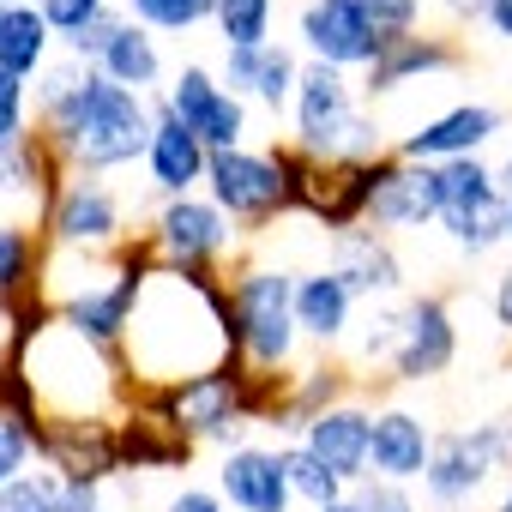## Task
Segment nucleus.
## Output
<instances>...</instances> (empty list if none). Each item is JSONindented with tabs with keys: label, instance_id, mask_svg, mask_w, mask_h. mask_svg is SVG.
I'll use <instances>...</instances> for the list:
<instances>
[{
	"label": "nucleus",
	"instance_id": "nucleus-23",
	"mask_svg": "<svg viewBox=\"0 0 512 512\" xmlns=\"http://www.w3.org/2000/svg\"><path fill=\"white\" fill-rule=\"evenodd\" d=\"M458 67H464V49L452 37L410 31V37H392L386 55L362 73V97H392L404 85H422V79H440V73H458Z\"/></svg>",
	"mask_w": 512,
	"mask_h": 512
},
{
	"label": "nucleus",
	"instance_id": "nucleus-10",
	"mask_svg": "<svg viewBox=\"0 0 512 512\" xmlns=\"http://www.w3.org/2000/svg\"><path fill=\"white\" fill-rule=\"evenodd\" d=\"M43 241L73 247V253H115L121 241H133L121 193L109 181H97V175H73L61 187V199L49 205V217H43Z\"/></svg>",
	"mask_w": 512,
	"mask_h": 512
},
{
	"label": "nucleus",
	"instance_id": "nucleus-46",
	"mask_svg": "<svg viewBox=\"0 0 512 512\" xmlns=\"http://www.w3.org/2000/svg\"><path fill=\"white\" fill-rule=\"evenodd\" d=\"M488 428H494V440H500V464L512 470V410H500V416H494Z\"/></svg>",
	"mask_w": 512,
	"mask_h": 512
},
{
	"label": "nucleus",
	"instance_id": "nucleus-15",
	"mask_svg": "<svg viewBox=\"0 0 512 512\" xmlns=\"http://www.w3.org/2000/svg\"><path fill=\"white\" fill-rule=\"evenodd\" d=\"M458 362V320L446 296H404V326H398V350H392V380L398 386H422L440 380Z\"/></svg>",
	"mask_w": 512,
	"mask_h": 512
},
{
	"label": "nucleus",
	"instance_id": "nucleus-40",
	"mask_svg": "<svg viewBox=\"0 0 512 512\" xmlns=\"http://www.w3.org/2000/svg\"><path fill=\"white\" fill-rule=\"evenodd\" d=\"M350 500H356L362 512H422L416 488H404V482H380V476L356 482V488H350Z\"/></svg>",
	"mask_w": 512,
	"mask_h": 512
},
{
	"label": "nucleus",
	"instance_id": "nucleus-29",
	"mask_svg": "<svg viewBox=\"0 0 512 512\" xmlns=\"http://www.w3.org/2000/svg\"><path fill=\"white\" fill-rule=\"evenodd\" d=\"M55 55H61V37L49 31V19L37 7H7L0 13V73L37 79Z\"/></svg>",
	"mask_w": 512,
	"mask_h": 512
},
{
	"label": "nucleus",
	"instance_id": "nucleus-26",
	"mask_svg": "<svg viewBox=\"0 0 512 512\" xmlns=\"http://www.w3.org/2000/svg\"><path fill=\"white\" fill-rule=\"evenodd\" d=\"M350 398H356V368H350V362H308V368L290 374L272 428H278L284 446H290V440H302V428H308L314 416H326V410H338V404H350Z\"/></svg>",
	"mask_w": 512,
	"mask_h": 512
},
{
	"label": "nucleus",
	"instance_id": "nucleus-42",
	"mask_svg": "<svg viewBox=\"0 0 512 512\" xmlns=\"http://www.w3.org/2000/svg\"><path fill=\"white\" fill-rule=\"evenodd\" d=\"M55 512H109V488H91V482H61Z\"/></svg>",
	"mask_w": 512,
	"mask_h": 512
},
{
	"label": "nucleus",
	"instance_id": "nucleus-39",
	"mask_svg": "<svg viewBox=\"0 0 512 512\" xmlns=\"http://www.w3.org/2000/svg\"><path fill=\"white\" fill-rule=\"evenodd\" d=\"M109 7H115V0H37V13L49 19V31H55L61 43H73V37H79L91 19H103Z\"/></svg>",
	"mask_w": 512,
	"mask_h": 512
},
{
	"label": "nucleus",
	"instance_id": "nucleus-49",
	"mask_svg": "<svg viewBox=\"0 0 512 512\" xmlns=\"http://www.w3.org/2000/svg\"><path fill=\"white\" fill-rule=\"evenodd\" d=\"M320 512H362V506H356V500L344 494V500H332V506H320Z\"/></svg>",
	"mask_w": 512,
	"mask_h": 512
},
{
	"label": "nucleus",
	"instance_id": "nucleus-48",
	"mask_svg": "<svg viewBox=\"0 0 512 512\" xmlns=\"http://www.w3.org/2000/svg\"><path fill=\"white\" fill-rule=\"evenodd\" d=\"M488 512H512V482H506V488L494 494V506H488Z\"/></svg>",
	"mask_w": 512,
	"mask_h": 512
},
{
	"label": "nucleus",
	"instance_id": "nucleus-6",
	"mask_svg": "<svg viewBox=\"0 0 512 512\" xmlns=\"http://www.w3.org/2000/svg\"><path fill=\"white\" fill-rule=\"evenodd\" d=\"M434 175H440V217H434V229L464 253V260L512 241V205H506L500 169L488 157H458V163H440Z\"/></svg>",
	"mask_w": 512,
	"mask_h": 512
},
{
	"label": "nucleus",
	"instance_id": "nucleus-5",
	"mask_svg": "<svg viewBox=\"0 0 512 512\" xmlns=\"http://www.w3.org/2000/svg\"><path fill=\"white\" fill-rule=\"evenodd\" d=\"M356 79L320 61H302V85L290 103V145L314 163H380L392 145L380 121L356 103Z\"/></svg>",
	"mask_w": 512,
	"mask_h": 512
},
{
	"label": "nucleus",
	"instance_id": "nucleus-14",
	"mask_svg": "<svg viewBox=\"0 0 512 512\" xmlns=\"http://www.w3.org/2000/svg\"><path fill=\"white\" fill-rule=\"evenodd\" d=\"M296 43H302V61H320V67H338V73H368L386 55V37L350 7V0H308L296 13Z\"/></svg>",
	"mask_w": 512,
	"mask_h": 512
},
{
	"label": "nucleus",
	"instance_id": "nucleus-17",
	"mask_svg": "<svg viewBox=\"0 0 512 512\" xmlns=\"http://www.w3.org/2000/svg\"><path fill=\"white\" fill-rule=\"evenodd\" d=\"M506 133V115L494 109V103H452V109H440L434 121H422V127H410L392 151L404 157V163H458V157H482L494 139Z\"/></svg>",
	"mask_w": 512,
	"mask_h": 512
},
{
	"label": "nucleus",
	"instance_id": "nucleus-20",
	"mask_svg": "<svg viewBox=\"0 0 512 512\" xmlns=\"http://www.w3.org/2000/svg\"><path fill=\"white\" fill-rule=\"evenodd\" d=\"M302 446H308L332 476H344V482L356 488V482L374 476V410H368L362 398H350V404L314 416V422L302 428Z\"/></svg>",
	"mask_w": 512,
	"mask_h": 512
},
{
	"label": "nucleus",
	"instance_id": "nucleus-34",
	"mask_svg": "<svg viewBox=\"0 0 512 512\" xmlns=\"http://www.w3.org/2000/svg\"><path fill=\"white\" fill-rule=\"evenodd\" d=\"M37 422L43 416H25V410L0 404V488L31 470V458H37Z\"/></svg>",
	"mask_w": 512,
	"mask_h": 512
},
{
	"label": "nucleus",
	"instance_id": "nucleus-24",
	"mask_svg": "<svg viewBox=\"0 0 512 512\" xmlns=\"http://www.w3.org/2000/svg\"><path fill=\"white\" fill-rule=\"evenodd\" d=\"M428 458H434V428H428V416L410 410V404H380V410H374V476L416 488V482L428 476Z\"/></svg>",
	"mask_w": 512,
	"mask_h": 512
},
{
	"label": "nucleus",
	"instance_id": "nucleus-35",
	"mask_svg": "<svg viewBox=\"0 0 512 512\" xmlns=\"http://www.w3.org/2000/svg\"><path fill=\"white\" fill-rule=\"evenodd\" d=\"M37 133V97H31V79H13L0 73V151H13Z\"/></svg>",
	"mask_w": 512,
	"mask_h": 512
},
{
	"label": "nucleus",
	"instance_id": "nucleus-7",
	"mask_svg": "<svg viewBox=\"0 0 512 512\" xmlns=\"http://www.w3.org/2000/svg\"><path fill=\"white\" fill-rule=\"evenodd\" d=\"M241 386H247V368H217V374H199V380H187V386H169V392H139V404L157 416V422H169L181 440H193V446H211L217 458L223 452H235V446H247V416H241Z\"/></svg>",
	"mask_w": 512,
	"mask_h": 512
},
{
	"label": "nucleus",
	"instance_id": "nucleus-43",
	"mask_svg": "<svg viewBox=\"0 0 512 512\" xmlns=\"http://www.w3.org/2000/svg\"><path fill=\"white\" fill-rule=\"evenodd\" d=\"M488 314H494V326L512 338V260L500 266V278H494V290H488Z\"/></svg>",
	"mask_w": 512,
	"mask_h": 512
},
{
	"label": "nucleus",
	"instance_id": "nucleus-8",
	"mask_svg": "<svg viewBox=\"0 0 512 512\" xmlns=\"http://www.w3.org/2000/svg\"><path fill=\"white\" fill-rule=\"evenodd\" d=\"M145 241L163 272H229V260L241 253V223L229 211H217L205 193H187V199H163L151 211Z\"/></svg>",
	"mask_w": 512,
	"mask_h": 512
},
{
	"label": "nucleus",
	"instance_id": "nucleus-53",
	"mask_svg": "<svg viewBox=\"0 0 512 512\" xmlns=\"http://www.w3.org/2000/svg\"><path fill=\"white\" fill-rule=\"evenodd\" d=\"M0 13H7V7H0Z\"/></svg>",
	"mask_w": 512,
	"mask_h": 512
},
{
	"label": "nucleus",
	"instance_id": "nucleus-11",
	"mask_svg": "<svg viewBox=\"0 0 512 512\" xmlns=\"http://www.w3.org/2000/svg\"><path fill=\"white\" fill-rule=\"evenodd\" d=\"M37 458L61 482H91V488L121 482V434L109 416H43L37 422Z\"/></svg>",
	"mask_w": 512,
	"mask_h": 512
},
{
	"label": "nucleus",
	"instance_id": "nucleus-31",
	"mask_svg": "<svg viewBox=\"0 0 512 512\" xmlns=\"http://www.w3.org/2000/svg\"><path fill=\"white\" fill-rule=\"evenodd\" d=\"M272 19H278V0H217L211 25H217L223 49H266V43H278Z\"/></svg>",
	"mask_w": 512,
	"mask_h": 512
},
{
	"label": "nucleus",
	"instance_id": "nucleus-3",
	"mask_svg": "<svg viewBox=\"0 0 512 512\" xmlns=\"http://www.w3.org/2000/svg\"><path fill=\"white\" fill-rule=\"evenodd\" d=\"M7 350L25 362V380H31L43 416H109V422H121L127 404L139 398L127 380V362L115 350H97L91 338H79L61 320L49 332H37L31 344H7Z\"/></svg>",
	"mask_w": 512,
	"mask_h": 512
},
{
	"label": "nucleus",
	"instance_id": "nucleus-27",
	"mask_svg": "<svg viewBox=\"0 0 512 512\" xmlns=\"http://www.w3.org/2000/svg\"><path fill=\"white\" fill-rule=\"evenodd\" d=\"M115 434H121V476H133V470H181L199 446L193 440H181L169 422H157L139 398L127 404V416L115 422Z\"/></svg>",
	"mask_w": 512,
	"mask_h": 512
},
{
	"label": "nucleus",
	"instance_id": "nucleus-44",
	"mask_svg": "<svg viewBox=\"0 0 512 512\" xmlns=\"http://www.w3.org/2000/svg\"><path fill=\"white\" fill-rule=\"evenodd\" d=\"M482 25L500 37V43H512V0H488V13H482Z\"/></svg>",
	"mask_w": 512,
	"mask_h": 512
},
{
	"label": "nucleus",
	"instance_id": "nucleus-2",
	"mask_svg": "<svg viewBox=\"0 0 512 512\" xmlns=\"http://www.w3.org/2000/svg\"><path fill=\"white\" fill-rule=\"evenodd\" d=\"M151 127H157V97H139V91L103 79L97 67L67 97L37 109V133L55 145V157L73 175H97V181L115 175V169L145 163Z\"/></svg>",
	"mask_w": 512,
	"mask_h": 512
},
{
	"label": "nucleus",
	"instance_id": "nucleus-38",
	"mask_svg": "<svg viewBox=\"0 0 512 512\" xmlns=\"http://www.w3.org/2000/svg\"><path fill=\"white\" fill-rule=\"evenodd\" d=\"M350 7L392 43V37H410L422 31V0H350Z\"/></svg>",
	"mask_w": 512,
	"mask_h": 512
},
{
	"label": "nucleus",
	"instance_id": "nucleus-4",
	"mask_svg": "<svg viewBox=\"0 0 512 512\" xmlns=\"http://www.w3.org/2000/svg\"><path fill=\"white\" fill-rule=\"evenodd\" d=\"M296 278L302 272L272 266V260H241L223 272L229 302H235V368L266 374V380L296 374V350H302Z\"/></svg>",
	"mask_w": 512,
	"mask_h": 512
},
{
	"label": "nucleus",
	"instance_id": "nucleus-9",
	"mask_svg": "<svg viewBox=\"0 0 512 512\" xmlns=\"http://www.w3.org/2000/svg\"><path fill=\"white\" fill-rule=\"evenodd\" d=\"M205 199L217 211H229L241 229H272L278 217H296V187H290V169H284L278 145H266V151H253V145L211 151Z\"/></svg>",
	"mask_w": 512,
	"mask_h": 512
},
{
	"label": "nucleus",
	"instance_id": "nucleus-36",
	"mask_svg": "<svg viewBox=\"0 0 512 512\" xmlns=\"http://www.w3.org/2000/svg\"><path fill=\"white\" fill-rule=\"evenodd\" d=\"M398 326H404V302H380L374 314H368V326L356 332V368H392V350H398Z\"/></svg>",
	"mask_w": 512,
	"mask_h": 512
},
{
	"label": "nucleus",
	"instance_id": "nucleus-13",
	"mask_svg": "<svg viewBox=\"0 0 512 512\" xmlns=\"http://www.w3.org/2000/svg\"><path fill=\"white\" fill-rule=\"evenodd\" d=\"M163 109L187 127V133H199L211 151H235V145H247V103L205 67V61H187V67H175L169 73V85H163Z\"/></svg>",
	"mask_w": 512,
	"mask_h": 512
},
{
	"label": "nucleus",
	"instance_id": "nucleus-51",
	"mask_svg": "<svg viewBox=\"0 0 512 512\" xmlns=\"http://www.w3.org/2000/svg\"><path fill=\"white\" fill-rule=\"evenodd\" d=\"M0 356H7V320H0Z\"/></svg>",
	"mask_w": 512,
	"mask_h": 512
},
{
	"label": "nucleus",
	"instance_id": "nucleus-22",
	"mask_svg": "<svg viewBox=\"0 0 512 512\" xmlns=\"http://www.w3.org/2000/svg\"><path fill=\"white\" fill-rule=\"evenodd\" d=\"M145 175H151V193H157V199L205 193V175H211V145H205L199 133H187V127L163 109V97H157V127H151Z\"/></svg>",
	"mask_w": 512,
	"mask_h": 512
},
{
	"label": "nucleus",
	"instance_id": "nucleus-52",
	"mask_svg": "<svg viewBox=\"0 0 512 512\" xmlns=\"http://www.w3.org/2000/svg\"><path fill=\"white\" fill-rule=\"evenodd\" d=\"M464 512H476V506H464Z\"/></svg>",
	"mask_w": 512,
	"mask_h": 512
},
{
	"label": "nucleus",
	"instance_id": "nucleus-19",
	"mask_svg": "<svg viewBox=\"0 0 512 512\" xmlns=\"http://www.w3.org/2000/svg\"><path fill=\"white\" fill-rule=\"evenodd\" d=\"M217 79L241 97V103H260L272 115H290L296 85H302V49L290 43H266V49H223Z\"/></svg>",
	"mask_w": 512,
	"mask_h": 512
},
{
	"label": "nucleus",
	"instance_id": "nucleus-32",
	"mask_svg": "<svg viewBox=\"0 0 512 512\" xmlns=\"http://www.w3.org/2000/svg\"><path fill=\"white\" fill-rule=\"evenodd\" d=\"M121 13L151 37H187L217 19V0H121Z\"/></svg>",
	"mask_w": 512,
	"mask_h": 512
},
{
	"label": "nucleus",
	"instance_id": "nucleus-37",
	"mask_svg": "<svg viewBox=\"0 0 512 512\" xmlns=\"http://www.w3.org/2000/svg\"><path fill=\"white\" fill-rule=\"evenodd\" d=\"M61 500V476L55 470H25L19 482L0 488V512H55Z\"/></svg>",
	"mask_w": 512,
	"mask_h": 512
},
{
	"label": "nucleus",
	"instance_id": "nucleus-1",
	"mask_svg": "<svg viewBox=\"0 0 512 512\" xmlns=\"http://www.w3.org/2000/svg\"><path fill=\"white\" fill-rule=\"evenodd\" d=\"M133 392H169L199 374L235 362V302L223 272H151L127 344H121Z\"/></svg>",
	"mask_w": 512,
	"mask_h": 512
},
{
	"label": "nucleus",
	"instance_id": "nucleus-12",
	"mask_svg": "<svg viewBox=\"0 0 512 512\" xmlns=\"http://www.w3.org/2000/svg\"><path fill=\"white\" fill-rule=\"evenodd\" d=\"M500 470L506 464H500V440H494L488 422L434 434V458H428V476H422V500L440 506V512H464Z\"/></svg>",
	"mask_w": 512,
	"mask_h": 512
},
{
	"label": "nucleus",
	"instance_id": "nucleus-45",
	"mask_svg": "<svg viewBox=\"0 0 512 512\" xmlns=\"http://www.w3.org/2000/svg\"><path fill=\"white\" fill-rule=\"evenodd\" d=\"M440 7L458 19V25H482V13H488V0H440Z\"/></svg>",
	"mask_w": 512,
	"mask_h": 512
},
{
	"label": "nucleus",
	"instance_id": "nucleus-18",
	"mask_svg": "<svg viewBox=\"0 0 512 512\" xmlns=\"http://www.w3.org/2000/svg\"><path fill=\"white\" fill-rule=\"evenodd\" d=\"M326 266H332V272L350 284V296L368 302V308L404 302V260H398L392 235H380V229H368V223L326 241Z\"/></svg>",
	"mask_w": 512,
	"mask_h": 512
},
{
	"label": "nucleus",
	"instance_id": "nucleus-47",
	"mask_svg": "<svg viewBox=\"0 0 512 512\" xmlns=\"http://www.w3.org/2000/svg\"><path fill=\"white\" fill-rule=\"evenodd\" d=\"M500 187H506V205H512V139H506V157H500Z\"/></svg>",
	"mask_w": 512,
	"mask_h": 512
},
{
	"label": "nucleus",
	"instance_id": "nucleus-30",
	"mask_svg": "<svg viewBox=\"0 0 512 512\" xmlns=\"http://www.w3.org/2000/svg\"><path fill=\"white\" fill-rule=\"evenodd\" d=\"M43 260H49L43 229H31L19 217H0V302L37 296L43 290Z\"/></svg>",
	"mask_w": 512,
	"mask_h": 512
},
{
	"label": "nucleus",
	"instance_id": "nucleus-25",
	"mask_svg": "<svg viewBox=\"0 0 512 512\" xmlns=\"http://www.w3.org/2000/svg\"><path fill=\"white\" fill-rule=\"evenodd\" d=\"M356 296H350V284L332 272V266H308L302 278H296V326H302V338L308 344H320V350H338L350 332H356Z\"/></svg>",
	"mask_w": 512,
	"mask_h": 512
},
{
	"label": "nucleus",
	"instance_id": "nucleus-21",
	"mask_svg": "<svg viewBox=\"0 0 512 512\" xmlns=\"http://www.w3.org/2000/svg\"><path fill=\"white\" fill-rule=\"evenodd\" d=\"M434 217H440V175H434V163H404L392 151L386 181L374 187V205H368V229L404 235V229H434Z\"/></svg>",
	"mask_w": 512,
	"mask_h": 512
},
{
	"label": "nucleus",
	"instance_id": "nucleus-33",
	"mask_svg": "<svg viewBox=\"0 0 512 512\" xmlns=\"http://www.w3.org/2000/svg\"><path fill=\"white\" fill-rule=\"evenodd\" d=\"M284 470H290V488H296V506H308V512H320V506H332V500H344L350 494V482L344 476H332L302 440H290L284 446Z\"/></svg>",
	"mask_w": 512,
	"mask_h": 512
},
{
	"label": "nucleus",
	"instance_id": "nucleus-16",
	"mask_svg": "<svg viewBox=\"0 0 512 512\" xmlns=\"http://www.w3.org/2000/svg\"><path fill=\"white\" fill-rule=\"evenodd\" d=\"M211 488L223 494L229 512H296L284 446H266V440H247V446L223 452L211 470Z\"/></svg>",
	"mask_w": 512,
	"mask_h": 512
},
{
	"label": "nucleus",
	"instance_id": "nucleus-41",
	"mask_svg": "<svg viewBox=\"0 0 512 512\" xmlns=\"http://www.w3.org/2000/svg\"><path fill=\"white\" fill-rule=\"evenodd\" d=\"M157 512H229V506H223V494H217V488H205V482H181Z\"/></svg>",
	"mask_w": 512,
	"mask_h": 512
},
{
	"label": "nucleus",
	"instance_id": "nucleus-28",
	"mask_svg": "<svg viewBox=\"0 0 512 512\" xmlns=\"http://www.w3.org/2000/svg\"><path fill=\"white\" fill-rule=\"evenodd\" d=\"M97 73H103V79H115V85H127V91H139V97H163V79H169L157 37H151L145 25H133V19H127V25L115 31V43L103 49Z\"/></svg>",
	"mask_w": 512,
	"mask_h": 512
},
{
	"label": "nucleus",
	"instance_id": "nucleus-50",
	"mask_svg": "<svg viewBox=\"0 0 512 512\" xmlns=\"http://www.w3.org/2000/svg\"><path fill=\"white\" fill-rule=\"evenodd\" d=\"M0 7H37V0H0Z\"/></svg>",
	"mask_w": 512,
	"mask_h": 512
}]
</instances>
